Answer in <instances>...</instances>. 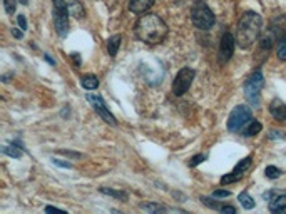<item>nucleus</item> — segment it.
Here are the masks:
<instances>
[{
    "mask_svg": "<svg viewBox=\"0 0 286 214\" xmlns=\"http://www.w3.org/2000/svg\"><path fill=\"white\" fill-rule=\"evenodd\" d=\"M168 24L157 13H142L134 25L137 40L148 45H157L164 42V39L168 37Z\"/></svg>",
    "mask_w": 286,
    "mask_h": 214,
    "instance_id": "1",
    "label": "nucleus"
},
{
    "mask_svg": "<svg viewBox=\"0 0 286 214\" xmlns=\"http://www.w3.org/2000/svg\"><path fill=\"white\" fill-rule=\"evenodd\" d=\"M263 29V19L256 12H246L236 27V44L239 49H249L258 40Z\"/></svg>",
    "mask_w": 286,
    "mask_h": 214,
    "instance_id": "2",
    "label": "nucleus"
},
{
    "mask_svg": "<svg viewBox=\"0 0 286 214\" xmlns=\"http://www.w3.org/2000/svg\"><path fill=\"white\" fill-rule=\"evenodd\" d=\"M191 20H192V24H194L196 29L209 30L211 27H214L216 17L204 0H194V4H192V7H191Z\"/></svg>",
    "mask_w": 286,
    "mask_h": 214,
    "instance_id": "3",
    "label": "nucleus"
},
{
    "mask_svg": "<svg viewBox=\"0 0 286 214\" xmlns=\"http://www.w3.org/2000/svg\"><path fill=\"white\" fill-rule=\"evenodd\" d=\"M263 85H264V76L259 69L253 72L248 77V80L244 82V97L251 105L255 107L259 105V94H261Z\"/></svg>",
    "mask_w": 286,
    "mask_h": 214,
    "instance_id": "4",
    "label": "nucleus"
},
{
    "mask_svg": "<svg viewBox=\"0 0 286 214\" xmlns=\"http://www.w3.org/2000/svg\"><path fill=\"white\" fill-rule=\"evenodd\" d=\"M253 120V112L251 107L248 105H236L235 109L231 111L228 117V131L229 132H241L246 126Z\"/></svg>",
    "mask_w": 286,
    "mask_h": 214,
    "instance_id": "5",
    "label": "nucleus"
},
{
    "mask_svg": "<svg viewBox=\"0 0 286 214\" xmlns=\"http://www.w3.org/2000/svg\"><path fill=\"white\" fill-rule=\"evenodd\" d=\"M52 5H54V27L56 32L61 37H65L69 32V5L67 0H52Z\"/></svg>",
    "mask_w": 286,
    "mask_h": 214,
    "instance_id": "6",
    "label": "nucleus"
},
{
    "mask_svg": "<svg viewBox=\"0 0 286 214\" xmlns=\"http://www.w3.org/2000/svg\"><path fill=\"white\" fill-rule=\"evenodd\" d=\"M196 72L191 69V67H183L181 70L177 72V76L174 77V82H172V94L176 97L184 96L186 92L189 91V87L194 80Z\"/></svg>",
    "mask_w": 286,
    "mask_h": 214,
    "instance_id": "7",
    "label": "nucleus"
},
{
    "mask_svg": "<svg viewBox=\"0 0 286 214\" xmlns=\"http://www.w3.org/2000/svg\"><path fill=\"white\" fill-rule=\"evenodd\" d=\"M87 100L91 102V105L94 107V111L101 116L105 122L111 124V126H116L117 124V120L116 117L112 116V112L105 107V102H104V99L99 96V94H87Z\"/></svg>",
    "mask_w": 286,
    "mask_h": 214,
    "instance_id": "8",
    "label": "nucleus"
},
{
    "mask_svg": "<svg viewBox=\"0 0 286 214\" xmlns=\"http://www.w3.org/2000/svg\"><path fill=\"white\" fill-rule=\"evenodd\" d=\"M235 45H236V37H233V33L229 32H224L221 40H219V62L226 64L228 60L233 57V53H235Z\"/></svg>",
    "mask_w": 286,
    "mask_h": 214,
    "instance_id": "9",
    "label": "nucleus"
},
{
    "mask_svg": "<svg viewBox=\"0 0 286 214\" xmlns=\"http://www.w3.org/2000/svg\"><path fill=\"white\" fill-rule=\"evenodd\" d=\"M251 166V157H244L243 160H239V163L235 166V169H233L229 174H226V176L221 177V184H231V183H236L243 177V174L249 169Z\"/></svg>",
    "mask_w": 286,
    "mask_h": 214,
    "instance_id": "10",
    "label": "nucleus"
},
{
    "mask_svg": "<svg viewBox=\"0 0 286 214\" xmlns=\"http://www.w3.org/2000/svg\"><path fill=\"white\" fill-rule=\"evenodd\" d=\"M264 199L270 203L271 212H283L286 211V192L281 191H270L264 194Z\"/></svg>",
    "mask_w": 286,
    "mask_h": 214,
    "instance_id": "11",
    "label": "nucleus"
},
{
    "mask_svg": "<svg viewBox=\"0 0 286 214\" xmlns=\"http://www.w3.org/2000/svg\"><path fill=\"white\" fill-rule=\"evenodd\" d=\"M270 114L276 120H279V122H284L286 120V104L279 99H273L270 104Z\"/></svg>",
    "mask_w": 286,
    "mask_h": 214,
    "instance_id": "12",
    "label": "nucleus"
},
{
    "mask_svg": "<svg viewBox=\"0 0 286 214\" xmlns=\"http://www.w3.org/2000/svg\"><path fill=\"white\" fill-rule=\"evenodd\" d=\"M156 0H129V10L132 13H146L152 5H154Z\"/></svg>",
    "mask_w": 286,
    "mask_h": 214,
    "instance_id": "13",
    "label": "nucleus"
},
{
    "mask_svg": "<svg viewBox=\"0 0 286 214\" xmlns=\"http://www.w3.org/2000/svg\"><path fill=\"white\" fill-rule=\"evenodd\" d=\"M67 5H69V13H70L72 17L84 19L85 9H84V5L79 2V0H67Z\"/></svg>",
    "mask_w": 286,
    "mask_h": 214,
    "instance_id": "14",
    "label": "nucleus"
},
{
    "mask_svg": "<svg viewBox=\"0 0 286 214\" xmlns=\"http://www.w3.org/2000/svg\"><path fill=\"white\" fill-rule=\"evenodd\" d=\"M261 129H263V124L255 119V120H251V122L244 127V129L241 131V134L244 137H253V136H256V134L261 132Z\"/></svg>",
    "mask_w": 286,
    "mask_h": 214,
    "instance_id": "15",
    "label": "nucleus"
},
{
    "mask_svg": "<svg viewBox=\"0 0 286 214\" xmlns=\"http://www.w3.org/2000/svg\"><path fill=\"white\" fill-rule=\"evenodd\" d=\"M81 85L85 91H94L99 87V79H97V76H94V74H85V76H82V79H81Z\"/></svg>",
    "mask_w": 286,
    "mask_h": 214,
    "instance_id": "16",
    "label": "nucleus"
},
{
    "mask_svg": "<svg viewBox=\"0 0 286 214\" xmlns=\"http://www.w3.org/2000/svg\"><path fill=\"white\" fill-rule=\"evenodd\" d=\"M121 42H122V37L119 35V33L108 39V52H109L111 57L117 56V50H119V47H121Z\"/></svg>",
    "mask_w": 286,
    "mask_h": 214,
    "instance_id": "17",
    "label": "nucleus"
},
{
    "mask_svg": "<svg viewBox=\"0 0 286 214\" xmlns=\"http://www.w3.org/2000/svg\"><path fill=\"white\" fill-rule=\"evenodd\" d=\"M238 201H239V204H241V206L244 207V209H253V207L256 206L255 199H253V198L249 196V192H246V191H243L241 194H239Z\"/></svg>",
    "mask_w": 286,
    "mask_h": 214,
    "instance_id": "18",
    "label": "nucleus"
},
{
    "mask_svg": "<svg viewBox=\"0 0 286 214\" xmlns=\"http://www.w3.org/2000/svg\"><path fill=\"white\" fill-rule=\"evenodd\" d=\"M2 152L7 154V156H10V157H15V159L22 157V149H21V147H17L15 144L14 146H4Z\"/></svg>",
    "mask_w": 286,
    "mask_h": 214,
    "instance_id": "19",
    "label": "nucleus"
},
{
    "mask_svg": "<svg viewBox=\"0 0 286 214\" xmlns=\"http://www.w3.org/2000/svg\"><path fill=\"white\" fill-rule=\"evenodd\" d=\"M101 192L102 194H108V196H112V198L128 201V194H126L124 191H116V189H111V187H101Z\"/></svg>",
    "mask_w": 286,
    "mask_h": 214,
    "instance_id": "20",
    "label": "nucleus"
},
{
    "mask_svg": "<svg viewBox=\"0 0 286 214\" xmlns=\"http://www.w3.org/2000/svg\"><path fill=\"white\" fill-rule=\"evenodd\" d=\"M278 59L286 62V32L279 39V45H278Z\"/></svg>",
    "mask_w": 286,
    "mask_h": 214,
    "instance_id": "21",
    "label": "nucleus"
},
{
    "mask_svg": "<svg viewBox=\"0 0 286 214\" xmlns=\"http://www.w3.org/2000/svg\"><path fill=\"white\" fill-rule=\"evenodd\" d=\"M141 209L142 211H148V212H163L164 211V206L157 204V203H142L141 204Z\"/></svg>",
    "mask_w": 286,
    "mask_h": 214,
    "instance_id": "22",
    "label": "nucleus"
},
{
    "mask_svg": "<svg viewBox=\"0 0 286 214\" xmlns=\"http://www.w3.org/2000/svg\"><path fill=\"white\" fill-rule=\"evenodd\" d=\"M264 174H266V177H268V179H278L283 174V171L279 169V167H276V166H268L264 169Z\"/></svg>",
    "mask_w": 286,
    "mask_h": 214,
    "instance_id": "23",
    "label": "nucleus"
},
{
    "mask_svg": "<svg viewBox=\"0 0 286 214\" xmlns=\"http://www.w3.org/2000/svg\"><path fill=\"white\" fill-rule=\"evenodd\" d=\"M4 9H5V12L12 15V13H14L15 9H17V2H15V0H4Z\"/></svg>",
    "mask_w": 286,
    "mask_h": 214,
    "instance_id": "24",
    "label": "nucleus"
},
{
    "mask_svg": "<svg viewBox=\"0 0 286 214\" xmlns=\"http://www.w3.org/2000/svg\"><path fill=\"white\" fill-rule=\"evenodd\" d=\"M231 196V192L228 189H218L212 192V198H219V199H223V198H229Z\"/></svg>",
    "mask_w": 286,
    "mask_h": 214,
    "instance_id": "25",
    "label": "nucleus"
},
{
    "mask_svg": "<svg viewBox=\"0 0 286 214\" xmlns=\"http://www.w3.org/2000/svg\"><path fill=\"white\" fill-rule=\"evenodd\" d=\"M52 163H54L56 166H59V167H64V169H70V167H72V164H70V163H67V160H61V159H52Z\"/></svg>",
    "mask_w": 286,
    "mask_h": 214,
    "instance_id": "26",
    "label": "nucleus"
},
{
    "mask_svg": "<svg viewBox=\"0 0 286 214\" xmlns=\"http://www.w3.org/2000/svg\"><path fill=\"white\" fill-rule=\"evenodd\" d=\"M219 212H223V214H235L236 209L233 206H228V204H221V207H219Z\"/></svg>",
    "mask_w": 286,
    "mask_h": 214,
    "instance_id": "27",
    "label": "nucleus"
},
{
    "mask_svg": "<svg viewBox=\"0 0 286 214\" xmlns=\"http://www.w3.org/2000/svg\"><path fill=\"white\" fill-rule=\"evenodd\" d=\"M204 159H206V156H201V154H198V156H194V157L191 159L189 166H191V167H194V166H198L199 163H203Z\"/></svg>",
    "mask_w": 286,
    "mask_h": 214,
    "instance_id": "28",
    "label": "nucleus"
},
{
    "mask_svg": "<svg viewBox=\"0 0 286 214\" xmlns=\"http://www.w3.org/2000/svg\"><path fill=\"white\" fill-rule=\"evenodd\" d=\"M17 24L22 30H27V20H25L24 15H17Z\"/></svg>",
    "mask_w": 286,
    "mask_h": 214,
    "instance_id": "29",
    "label": "nucleus"
},
{
    "mask_svg": "<svg viewBox=\"0 0 286 214\" xmlns=\"http://www.w3.org/2000/svg\"><path fill=\"white\" fill-rule=\"evenodd\" d=\"M270 137H271V139H279V137H283V132H279V131H271Z\"/></svg>",
    "mask_w": 286,
    "mask_h": 214,
    "instance_id": "30",
    "label": "nucleus"
},
{
    "mask_svg": "<svg viewBox=\"0 0 286 214\" xmlns=\"http://www.w3.org/2000/svg\"><path fill=\"white\" fill-rule=\"evenodd\" d=\"M45 211L52 212V211H64V209H61V207H56V206H47V207H45Z\"/></svg>",
    "mask_w": 286,
    "mask_h": 214,
    "instance_id": "31",
    "label": "nucleus"
},
{
    "mask_svg": "<svg viewBox=\"0 0 286 214\" xmlns=\"http://www.w3.org/2000/svg\"><path fill=\"white\" fill-rule=\"evenodd\" d=\"M12 33H14V35H15L17 39H22V32H21V30L14 29V30H12Z\"/></svg>",
    "mask_w": 286,
    "mask_h": 214,
    "instance_id": "32",
    "label": "nucleus"
},
{
    "mask_svg": "<svg viewBox=\"0 0 286 214\" xmlns=\"http://www.w3.org/2000/svg\"><path fill=\"white\" fill-rule=\"evenodd\" d=\"M72 57H74V60H76V64H77V65H81V62H82V60L79 59V56H77V53H72Z\"/></svg>",
    "mask_w": 286,
    "mask_h": 214,
    "instance_id": "33",
    "label": "nucleus"
},
{
    "mask_svg": "<svg viewBox=\"0 0 286 214\" xmlns=\"http://www.w3.org/2000/svg\"><path fill=\"white\" fill-rule=\"evenodd\" d=\"M45 59H47V62H49V64H52V65H54V64H56V62H54V60H52V59H50L49 56H45Z\"/></svg>",
    "mask_w": 286,
    "mask_h": 214,
    "instance_id": "34",
    "label": "nucleus"
},
{
    "mask_svg": "<svg viewBox=\"0 0 286 214\" xmlns=\"http://www.w3.org/2000/svg\"><path fill=\"white\" fill-rule=\"evenodd\" d=\"M21 2H22V4H27V2H29V0H21Z\"/></svg>",
    "mask_w": 286,
    "mask_h": 214,
    "instance_id": "35",
    "label": "nucleus"
}]
</instances>
